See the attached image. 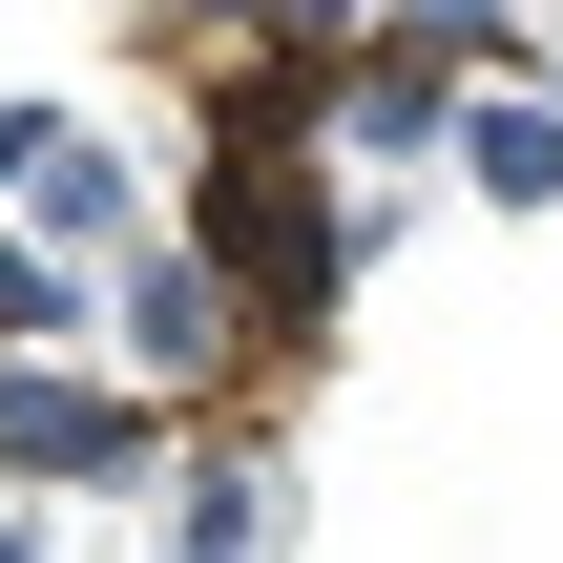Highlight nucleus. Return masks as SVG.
Here are the masks:
<instances>
[{
	"mask_svg": "<svg viewBox=\"0 0 563 563\" xmlns=\"http://www.w3.org/2000/svg\"><path fill=\"white\" fill-rule=\"evenodd\" d=\"M460 188L481 209H563V84H481L460 104Z\"/></svg>",
	"mask_w": 563,
	"mask_h": 563,
	"instance_id": "39448f33",
	"label": "nucleus"
},
{
	"mask_svg": "<svg viewBox=\"0 0 563 563\" xmlns=\"http://www.w3.org/2000/svg\"><path fill=\"white\" fill-rule=\"evenodd\" d=\"M42 146H63V104H0V230H21V188H42Z\"/></svg>",
	"mask_w": 563,
	"mask_h": 563,
	"instance_id": "0eeeda50",
	"label": "nucleus"
},
{
	"mask_svg": "<svg viewBox=\"0 0 563 563\" xmlns=\"http://www.w3.org/2000/svg\"><path fill=\"white\" fill-rule=\"evenodd\" d=\"M21 230H42L63 272H125V251L167 230V209H146V146H125V125H63V146H42V188H21Z\"/></svg>",
	"mask_w": 563,
	"mask_h": 563,
	"instance_id": "20e7f679",
	"label": "nucleus"
},
{
	"mask_svg": "<svg viewBox=\"0 0 563 563\" xmlns=\"http://www.w3.org/2000/svg\"><path fill=\"white\" fill-rule=\"evenodd\" d=\"M188 251H209V272L251 292V334L292 355V334H334V292L397 251V188L334 209V167H209V188H188Z\"/></svg>",
	"mask_w": 563,
	"mask_h": 563,
	"instance_id": "f257e3e1",
	"label": "nucleus"
},
{
	"mask_svg": "<svg viewBox=\"0 0 563 563\" xmlns=\"http://www.w3.org/2000/svg\"><path fill=\"white\" fill-rule=\"evenodd\" d=\"M0 481H21V501H125V481H188V460H167V418H146L125 376L0 355Z\"/></svg>",
	"mask_w": 563,
	"mask_h": 563,
	"instance_id": "f03ea898",
	"label": "nucleus"
},
{
	"mask_svg": "<svg viewBox=\"0 0 563 563\" xmlns=\"http://www.w3.org/2000/svg\"><path fill=\"white\" fill-rule=\"evenodd\" d=\"M0 563H42V522H21V501H0Z\"/></svg>",
	"mask_w": 563,
	"mask_h": 563,
	"instance_id": "6e6552de",
	"label": "nucleus"
},
{
	"mask_svg": "<svg viewBox=\"0 0 563 563\" xmlns=\"http://www.w3.org/2000/svg\"><path fill=\"white\" fill-rule=\"evenodd\" d=\"M104 334V272H63L42 230H0V355H84Z\"/></svg>",
	"mask_w": 563,
	"mask_h": 563,
	"instance_id": "423d86ee",
	"label": "nucleus"
},
{
	"mask_svg": "<svg viewBox=\"0 0 563 563\" xmlns=\"http://www.w3.org/2000/svg\"><path fill=\"white\" fill-rule=\"evenodd\" d=\"M230 355H272V334H251V292H230V272H209L188 230H146V251L104 272V376H125V397L167 418V397H209Z\"/></svg>",
	"mask_w": 563,
	"mask_h": 563,
	"instance_id": "7ed1b4c3",
	"label": "nucleus"
}]
</instances>
